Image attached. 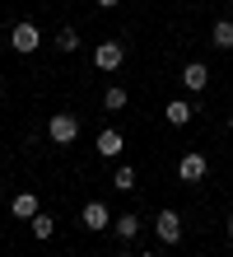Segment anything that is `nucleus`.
Wrapping results in <instances>:
<instances>
[{
	"mask_svg": "<svg viewBox=\"0 0 233 257\" xmlns=\"http://www.w3.org/2000/svg\"><path fill=\"white\" fill-rule=\"evenodd\" d=\"M154 238H159L163 248H173V243H182V215L173 206L168 210H159V215H154Z\"/></svg>",
	"mask_w": 233,
	"mask_h": 257,
	"instance_id": "obj_1",
	"label": "nucleus"
},
{
	"mask_svg": "<svg viewBox=\"0 0 233 257\" xmlns=\"http://www.w3.org/2000/svg\"><path fill=\"white\" fill-rule=\"evenodd\" d=\"M47 136H52L56 145H75V141H80V117H75V112H52Z\"/></svg>",
	"mask_w": 233,
	"mask_h": 257,
	"instance_id": "obj_2",
	"label": "nucleus"
},
{
	"mask_svg": "<svg viewBox=\"0 0 233 257\" xmlns=\"http://www.w3.org/2000/svg\"><path fill=\"white\" fill-rule=\"evenodd\" d=\"M205 173H210V159L200 155V150H186V155L177 159V178L182 183H205Z\"/></svg>",
	"mask_w": 233,
	"mask_h": 257,
	"instance_id": "obj_3",
	"label": "nucleus"
},
{
	"mask_svg": "<svg viewBox=\"0 0 233 257\" xmlns=\"http://www.w3.org/2000/svg\"><path fill=\"white\" fill-rule=\"evenodd\" d=\"M121 61H126V47H121L117 38H107V42H98V47H93V66H98V70L112 75V70H121Z\"/></svg>",
	"mask_w": 233,
	"mask_h": 257,
	"instance_id": "obj_4",
	"label": "nucleus"
},
{
	"mask_svg": "<svg viewBox=\"0 0 233 257\" xmlns=\"http://www.w3.org/2000/svg\"><path fill=\"white\" fill-rule=\"evenodd\" d=\"M10 47H14V52H38V47H42L38 24H28V19H24V24H14V28H10Z\"/></svg>",
	"mask_w": 233,
	"mask_h": 257,
	"instance_id": "obj_5",
	"label": "nucleus"
},
{
	"mask_svg": "<svg viewBox=\"0 0 233 257\" xmlns=\"http://www.w3.org/2000/svg\"><path fill=\"white\" fill-rule=\"evenodd\" d=\"M205 84H210V70L200 66V61H186L182 66V89H186V94H205Z\"/></svg>",
	"mask_w": 233,
	"mask_h": 257,
	"instance_id": "obj_6",
	"label": "nucleus"
},
{
	"mask_svg": "<svg viewBox=\"0 0 233 257\" xmlns=\"http://www.w3.org/2000/svg\"><path fill=\"white\" fill-rule=\"evenodd\" d=\"M80 220H84V229H93V234H103L107 224H112V210H107L103 201H89V206L80 210Z\"/></svg>",
	"mask_w": 233,
	"mask_h": 257,
	"instance_id": "obj_7",
	"label": "nucleus"
},
{
	"mask_svg": "<svg viewBox=\"0 0 233 257\" xmlns=\"http://www.w3.org/2000/svg\"><path fill=\"white\" fill-rule=\"evenodd\" d=\"M112 229H117V238H121V243H135V238H140V229H145V220H140L135 210H126V215H117V220H112Z\"/></svg>",
	"mask_w": 233,
	"mask_h": 257,
	"instance_id": "obj_8",
	"label": "nucleus"
},
{
	"mask_svg": "<svg viewBox=\"0 0 233 257\" xmlns=\"http://www.w3.org/2000/svg\"><path fill=\"white\" fill-rule=\"evenodd\" d=\"M121 145H126V141H121V131H112V126L98 131V141H93V150H98L103 159H117V155H121Z\"/></svg>",
	"mask_w": 233,
	"mask_h": 257,
	"instance_id": "obj_9",
	"label": "nucleus"
},
{
	"mask_svg": "<svg viewBox=\"0 0 233 257\" xmlns=\"http://www.w3.org/2000/svg\"><path fill=\"white\" fill-rule=\"evenodd\" d=\"M10 215H14V220H33V215H38V196H33V192H14Z\"/></svg>",
	"mask_w": 233,
	"mask_h": 257,
	"instance_id": "obj_10",
	"label": "nucleus"
},
{
	"mask_svg": "<svg viewBox=\"0 0 233 257\" xmlns=\"http://www.w3.org/2000/svg\"><path fill=\"white\" fill-rule=\"evenodd\" d=\"M191 117H196V108L186 98H168V126H186Z\"/></svg>",
	"mask_w": 233,
	"mask_h": 257,
	"instance_id": "obj_11",
	"label": "nucleus"
},
{
	"mask_svg": "<svg viewBox=\"0 0 233 257\" xmlns=\"http://www.w3.org/2000/svg\"><path fill=\"white\" fill-rule=\"evenodd\" d=\"M210 42H214L219 52H233V19H219V24H214V28H210Z\"/></svg>",
	"mask_w": 233,
	"mask_h": 257,
	"instance_id": "obj_12",
	"label": "nucleus"
},
{
	"mask_svg": "<svg viewBox=\"0 0 233 257\" xmlns=\"http://www.w3.org/2000/svg\"><path fill=\"white\" fill-rule=\"evenodd\" d=\"M28 224H33V238H52L56 234V215H47V210H38Z\"/></svg>",
	"mask_w": 233,
	"mask_h": 257,
	"instance_id": "obj_13",
	"label": "nucleus"
},
{
	"mask_svg": "<svg viewBox=\"0 0 233 257\" xmlns=\"http://www.w3.org/2000/svg\"><path fill=\"white\" fill-rule=\"evenodd\" d=\"M126 103H131V94H126V89H121V84H112V89H107V94H103V108H107V112H121V108H126Z\"/></svg>",
	"mask_w": 233,
	"mask_h": 257,
	"instance_id": "obj_14",
	"label": "nucleus"
},
{
	"mask_svg": "<svg viewBox=\"0 0 233 257\" xmlns=\"http://www.w3.org/2000/svg\"><path fill=\"white\" fill-rule=\"evenodd\" d=\"M112 187L117 192H135V169H131V164H121V169L112 173Z\"/></svg>",
	"mask_w": 233,
	"mask_h": 257,
	"instance_id": "obj_15",
	"label": "nucleus"
},
{
	"mask_svg": "<svg viewBox=\"0 0 233 257\" xmlns=\"http://www.w3.org/2000/svg\"><path fill=\"white\" fill-rule=\"evenodd\" d=\"M56 47L61 52H75V47H80V33H75V28H61V33H56Z\"/></svg>",
	"mask_w": 233,
	"mask_h": 257,
	"instance_id": "obj_16",
	"label": "nucleus"
},
{
	"mask_svg": "<svg viewBox=\"0 0 233 257\" xmlns=\"http://www.w3.org/2000/svg\"><path fill=\"white\" fill-rule=\"evenodd\" d=\"M93 5H98V10H117L121 0H93Z\"/></svg>",
	"mask_w": 233,
	"mask_h": 257,
	"instance_id": "obj_17",
	"label": "nucleus"
},
{
	"mask_svg": "<svg viewBox=\"0 0 233 257\" xmlns=\"http://www.w3.org/2000/svg\"><path fill=\"white\" fill-rule=\"evenodd\" d=\"M224 229H228V238H233V215H228V224H224Z\"/></svg>",
	"mask_w": 233,
	"mask_h": 257,
	"instance_id": "obj_18",
	"label": "nucleus"
},
{
	"mask_svg": "<svg viewBox=\"0 0 233 257\" xmlns=\"http://www.w3.org/2000/svg\"><path fill=\"white\" fill-rule=\"evenodd\" d=\"M135 257H159V252H135Z\"/></svg>",
	"mask_w": 233,
	"mask_h": 257,
	"instance_id": "obj_19",
	"label": "nucleus"
},
{
	"mask_svg": "<svg viewBox=\"0 0 233 257\" xmlns=\"http://www.w3.org/2000/svg\"><path fill=\"white\" fill-rule=\"evenodd\" d=\"M228 131H233V112H228Z\"/></svg>",
	"mask_w": 233,
	"mask_h": 257,
	"instance_id": "obj_20",
	"label": "nucleus"
},
{
	"mask_svg": "<svg viewBox=\"0 0 233 257\" xmlns=\"http://www.w3.org/2000/svg\"><path fill=\"white\" fill-rule=\"evenodd\" d=\"M112 257H126V252H112Z\"/></svg>",
	"mask_w": 233,
	"mask_h": 257,
	"instance_id": "obj_21",
	"label": "nucleus"
},
{
	"mask_svg": "<svg viewBox=\"0 0 233 257\" xmlns=\"http://www.w3.org/2000/svg\"><path fill=\"white\" fill-rule=\"evenodd\" d=\"M228 5H233V0H228Z\"/></svg>",
	"mask_w": 233,
	"mask_h": 257,
	"instance_id": "obj_22",
	"label": "nucleus"
},
{
	"mask_svg": "<svg viewBox=\"0 0 233 257\" xmlns=\"http://www.w3.org/2000/svg\"><path fill=\"white\" fill-rule=\"evenodd\" d=\"M228 257H233V252H228Z\"/></svg>",
	"mask_w": 233,
	"mask_h": 257,
	"instance_id": "obj_23",
	"label": "nucleus"
}]
</instances>
